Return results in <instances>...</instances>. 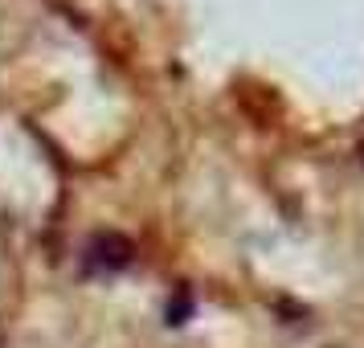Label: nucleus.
<instances>
[{"mask_svg": "<svg viewBox=\"0 0 364 348\" xmlns=\"http://www.w3.org/2000/svg\"><path fill=\"white\" fill-rule=\"evenodd\" d=\"M135 258L132 238L123 233H95L82 250V270L86 275H115V270H127Z\"/></svg>", "mask_w": 364, "mask_h": 348, "instance_id": "1", "label": "nucleus"}]
</instances>
